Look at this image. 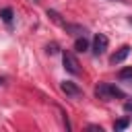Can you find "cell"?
<instances>
[{
	"mask_svg": "<svg viewBox=\"0 0 132 132\" xmlns=\"http://www.w3.org/2000/svg\"><path fill=\"white\" fill-rule=\"evenodd\" d=\"M58 50H56V45H47V54H56Z\"/></svg>",
	"mask_w": 132,
	"mask_h": 132,
	"instance_id": "cell-13",
	"label": "cell"
},
{
	"mask_svg": "<svg viewBox=\"0 0 132 132\" xmlns=\"http://www.w3.org/2000/svg\"><path fill=\"white\" fill-rule=\"evenodd\" d=\"M113 128H116V130H124V128H128V120H118V122L113 124Z\"/></svg>",
	"mask_w": 132,
	"mask_h": 132,
	"instance_id": "cell-9",
	"label": "cell"
},
{
	"mask_svg": "<svg viewBox=\"0 0 132 132\" xmlns=\"http://www.w3.org/2000/svg\"><path fill=\"white\" fill-rule=\"evenodd\" d=\"M64 29H66V31H72V35H76V37L85 35V27H78V25H70V23H64Z\"/></svg>",
	"mask_w": 132,
	"mask_h": 132,
	"instance_id": "cell-6",
	"label": "cell"
},
{
	"mask_svg": "<svg viewBox=\"0 0 132 132\" xmlns=\"http://www.w3.org/2000/svg\"><path fill=\"white\" fill-rule=\"evenodd\" d=\"M62 62H64V68H66L70 74H78V72H80V68H78V60L74 58V54L64 52V54H62Z\"/></svg>",
	"mask_w": 132,
	"mask_h": 132,
	"instance_id": "cell-2",
	"label": "cell"
},
{
	"mask_svg": "<svg viewBox=\"0 0 132 132\" xmlns=\"http://www.w3.org/2000/svg\"><path fill=\"white\" fill-rule=\"evenodd\" d=\"M89 130H97V132H103V128H101V126H95V124H91V126H89Z\"/></svg>",
	"mask_w": 132,
	"mask_h": 132,
	"instance_id": "cell-11",
	"label": "cell"
},
{
	"mask_svg": "<svg viewBox=\"0 0 132 132\" xmlns=\"http://www.w3.org/2000/svg\"><path fill=\"white\" fill-rule=\"evenodd\" d=\"M107 43H109V41H107V37H105L103 33H97V35L93 37V52H95L97 56H99V54H103V52L107 50Z\"/></svg>",
	"mask_w": 132,
	"mask_h": 132,
	"instance_id": "cell-4",
	"label": "cell"
},
{
	"mask_svg": "<svg viewBox=\"0 0 132 132\" xmlns=\"http://www.w3.org/2000/svg\"><path fill=\"white\" fill-rule=\"evenodd\" d=\"M60 89H62V93H64L66 97H80V95H82V89H80L76 82H72V80H64V82L60 85Z\"/></svg>",
	"mask_w": 132,
	"mask_h": 132,
	"instance_id": "cell-3",
	"label": "cell"
},
{
	"mask_svg": "<svg viewBox=\"0 0 132 132\" xmlns=\"http://www.w3.org/2000/svg\"><path fill=\"white\" fill-rule=\"evenodd\" d=\"M116 2H126V0H116Z\"/></svg>",
	"mask_w": 132,
	"mask_h": 132,
	"instance_id": "cell-14",
	"label": "cell"
},
{
	"mask_svg": "<svg viewBox=\"0 0 132 132\" xmlns=\"http://www.w3.org/2000/svg\"><path fill=\"white\" fill-rule=\"evenodd\" d=\"M12 16H14L12 8H2V10H0V19H2L4 23H10V21H12Z\"/></svg>",
	"mask_w": 132,
	"mask_h": 132,
	"instance_id": "cell-8",
	"label": "cell"
},
{
	"mask_svg": "<svg viewBox=\"0 0 132 132\" xmlns=\"http://www.w3.org/2000/svg\"><path fill=\"white\" fill-rule=\"evenodd\" d=\"M128 56H130V45H122V47L109 58V62H111V64H120V62H124Z\"/></svg>",
	"mask_w": 132,
	"mask_h": 132,
	"instance_id": "cell-5",
	"label": "cell"
},
{
	"mask_svg": "<svg viewBox=\"0 0 132 132\" xmlns=\"http://www.w3.org/2000/svg\"><path fill=\"white\" fill-rule=\"evenodd\" d=\"M95 95L101 97V99H116V97H118V99H124V97H126L120 87L109 85V82H101V85L95 89Z\"/></svg>",
	"mask_w": 132,
	"mask_h": 132,
	"instance_id": "cell-1",
	"label": "cell"
},
{
	"mask_svg": "<svg viewBox=\"0 0 132 132\" xmlns=\"http://www.w3.org/2000/svg\"><path fill=\"white\" fill-rule=\"evenodd\" d=\"M120 78H130V80H132V68H124V70L120 72Z\"/></svg>",
	"mask_w": 132,
	"mask_h": 132,
	"instance_id": "cell-10",
	"label": "cell"
},
{
	"mask_svg": "<svg viewBox=\"0 0 132 132\" xmlns=\"http://www.w3.org/2000/svg\"><path fill=\"white\" fill-rule=\"evenodd\" d=\"M74 50H76V52H87V50H89V41H87L85 37H78V39L74 41Z\"/></svg>",
	"mask_w": 132,
	"mask_h": 132,
	"instance_id": "cell-7",
	"label": "cell"
},
{
	"mask_svg": "<svg viewBox=\"0 0 132 132\" xmlns=\"http://www.w3.org/2000/svg\"><path fill=\"white\" fill-rule=\"evenodd\" d=\"M124 109H126V111H132V101H126V103H124Z\"/></svg>",
	"mask_w": 132,
	"mask_h": 132,
	"instance_id": "cell-12",
	"label": "cell"
}]
</instances>
